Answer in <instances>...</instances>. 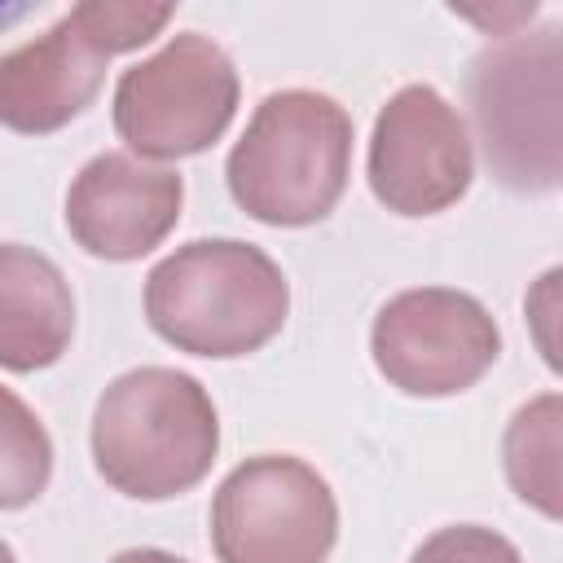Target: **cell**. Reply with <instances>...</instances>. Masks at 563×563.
Wrapping results in <instances>:
<instances>
[{
	"mask_svg": "<svg viewBox=\"0 0 563 563\" xmlns=\"http://www.w3.org/2000/svg\"><path fill=\"white\" fill-rule=\"evenodd\" d=\"M233 110L238 70L229 53L198 31L172 35L114 84V132L141 158L202 154L224 136Z\"/></svg>",
	"mask_w": 563,
	"mask_h": 563,
	"instance_id": "6",
	"label": "cell"
},
{
	"mask_svg": "<svg viewBox=\"0 0 563 563\" xmlns=\"http://www.w3.org/2000/svg\"><path fill=\"white\" fill-rule=\"evenodd\" d=\"M290 286L277 260L238 238H198L145 277V317L176 352L233 361L282 334Z\"/></svg>",
	"mask_w": 563,
	"mask_h": 563,
	"instance_id": "1",
	"label": "cell"
},
{
	"mask_svg": "<svg viewBox=\"0 0 563 563\" xmlns=\"http://www.w3.org/2000/svg\"><path fill=\"white\" fill-rule=\"evenodd\" d=\"M488 172L515 194H550L563 176V40L559 26L488 44L466 75Z\"/></svg>",
	"mask_w": 563,
	"mask_h": 563,
	"instance_id": "5",
	"label": "cell"
},
{
	"mask_svg": "<svg viewBox=\"0 0 563 563\" xmlns=\"http://www.w3.org/2000/svg\"><path fill=\"white\" fill-rule=\"evenodd\" d=\"M53 475V440L31 405L0 387V510L31 506Z\"/></svg>",
	"mask_w": 563,
	"mask_h": 563,
	"instance_id": "13",
	"label": "cell"
},
{
	"mask_svg": "<svg viewBox=\"0 0 563 563\" xmlns=\"http://www.w3.org/2000/svg\"><path fill=\"white\" fill-rule=\"evenodd\" d=\"M172 22V4L84 0L44 35L0 53V123L44 136L79 119L106 79V62L150 44Z\"/></svg>",
	"mask_w": 563,
	"mask_h": 563,
	"instance_id": "4",
	"label": "cell"
},
{
	"mask_svg": "<svg viewBox=\"0 0 563 563\" xmlns=\"http://www.w3.org/2000/svg\"><path fill=\"white\" fill-rule=\"evenodd\" d=\"M339 541L330 484L290 453L246 457L211 501L220 563H325Z\"/></svg>",
	"mask_w": 563,
	"mask_h": 563,
	"instance_id": "7",
	"label": "cell"
},
{
	"mask_svg": "<svg viewBox=\"0 0 563 563\" xmlns=\"http://www.w3.org/2000/svg\"><path fill=\"white\" fill-rule=\"evenodd\" d=\"M369 352L391 387L431 400L475 387L501 356V330L475 295L418 286L378 308Z\"/></svg>",
	"mask_w": 563,
	"mask_h": 563,
	"instance_id": "8",
	"label": "cell"
},
{
	"mask_svg": "<svg viewBox=\"0 0 563 563\" xmlns=\"http://www.w3.org/2000/svg\"><path fill=\"white\" fill-rule=\"evenodd\" d=\"M352 172V114L308 88L268 92L238 145L229 150L224 180L233 202L277 229L325 220Z\"/></svg>",
	"mask_w": 563,
	"mask_h": 563,
	"instance_id": "3",
	"label": "cell"
},
{
	"mask_svg": "<svg viewBox=\"0 0 563 563\" xmlns=\"http://www.w3.org/2000/svg\"><path fill=\"white\" fill-rule=\"evenodd\" d=\"M110 563H185V559H176V554H167V550H150V545H141V550H123V554H114Z\"/></svg>",
	"mask_w": 563,
	"mask_h": 563,
	"instance_id": "15",
	"label": "cell"
},
{
	"mask_svg": "<svg viewBox=\"0 0 563 563\" xmlns=\"http://www.w3.org/2000/svg\"><path fill=\"white\" fill-rule=\"evenodd\" d=\"M409 563H523V559L501 532L484 523H453L431 532Z\"/></svg>",
	"mask_w": 563,
	"mask_h": 563,
	"instance_id": "14",
	"label": "cell"
},
{
	"mask_svg": "<svg viewBox=\"0 0 563 563\" xmlns=\"http://www.w3.org/2000/svg\"><path fill=\"white\" fill-rule=\"evenodd\" d=\"M559 440H563V400H559V391H545V396L519 405L510 427H506V440H501L510 488L528 506H537L545 519L563 515V501H559Z\"/></svg>",
	"mask_w": 563,
	"mask_h": 563,
	"instance_id": "12",
	"label": "cell"
},
{
	"mask_svg": "<svg viewBox=\"0 0 563 563\" xmlns=\"http://www.w3.org/2000/svg\"><path fill=\"white\" fill-rule=\"evenodd\" d=\"M220 422L207 387L172 365L119 374L92 409L97 475L136 501H167L207 479Z\"/></svg>",
	"mask_w": 563,
	"mask_h": 563,
	"instance_id": "2",
	"label": "cell"
},
{
	"mask_svg": "<svg viewBox=\"0 0 563 563\" xmlns=\"http://www.w3.org/2000/svg\"><path fill=\"white\" fill-rule=\"evenodd\" d=\"M0 563H18V559H13V550H9L4 541H0Z\"/></svg>",
	"mask_w": 563,
	"mask_h": 563,
	"instance_id": "16",
	"label": "cell"
},
{
	"mask_svg": "<svg viewBox=\"0 0 563 563\" xmlns=\"http://www.w3.org/2000/svg\"><path fill=\"white\" fill-rule=\"evenodd\" d=\"M75 299L62 268L22 242H0V369L35 374L62 361Z\"/></svg>",
	"mask_w": 563,
	"mask_h": 563,
	"instance_id": "11",
	"label": "cell"
},
{
	"mask_svg": "<svg viewBox=\"0 0 563 563\" xmlns=\"http://www.w3.org/2000/svg\"><path fill=\"white\" fill-rule=\"evenodd\" d=\"M365 176L374 198L396 216L449 211L475 176L462 114L431 84H405L374 119Z\"/></svg>",
	"mask_w": 563,
	"mask_h": 563,
	"instance_id": "9",
	"label": "cell"
},
{
	"mask_svg": "<svg viewBox=\"0 0 563 563\" xmlns=\"http://www.w3.org/2000/svg\"><path fill=\"white\" fill-rule=\"evenodd\" d=\"M185 180L136 154L106 150L79 167L66 194V229L97 260H141L180 220Z\"/></svg>",
	"mask_w": 563,
	"mask_h": 563,
	"instance_id": "10",
	"label": "cell"
}]
</instances>
